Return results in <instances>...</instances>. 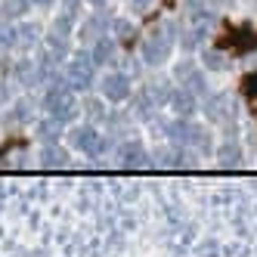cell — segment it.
I'll use <instances>...</instances> for the list:
<instances>
[{
  "instance_id": "44dd1931",
  "label": "cell",
  "mask_w": 257,
  "mask_h": 257,
  "mask_svg": "<svg viewBox=\"0 0 257 257\" xmlns=\"http://www.w3.org/2000/svg\"><path fill=\"white\" fill-rule=\"evenodd\" d=\"M226 65H229V59L223 56V53H217V50H208V53H205V68L220 71V68H226Z\"/></svg>"
},
{
  "instance_id": "30bf717a",
  "label": "cell",
  "mask_w": 257,
  "mask_h": 257,
  "mask_svg": "<svg viewBox=\"0 0 257 257\" xmlns=\"http://www.w3.org/2000/svg\"><path fill=\"white\" fill-rule=\"evenodd\" d=\"M168 93H171V90L164 87V81L146 84L140 90V108H143V112H149V108H155V105H164V102H168Z\"/></svg>"
},
{
  "instance_id": "f1b7e54d",
  "label": "cell",
  "mask_w": 257,
  "mask_h": 257,
  "mask_svg": "<svg viewBox=\"0 0 257 257\" xmlns=\"http://www.w3.org/2000/svg\"><path fill=\"white\" fill-rule=\"evenodd\" d=\"M87 4H93V7H99V4H102V0H87Z\"/></svg>"
},
{
  "instance_id": "484cf974",
  "label": "cell",
  "mask_w": 257,
  "mask_h": 257,
  "mask_svg": "<svg viewBox=\"0 0 257 257\" xmlns=\"http://www.w3.org/2000/svg\"><path fill=\"white\" fill-rule=\"evenodd\" d=\"M31 7H41V10H50V7H56V0H31Z\"/></svg>"
},
{
  "instance_id": "ba28073f",
  "label": "cell",
  "mask_w": 257,
  "mask_h": 257,
  "mask_svg": "<svg viewBox=\"0 0 257 257\" xmlns=\"http://www.w3.org/2000/svg\"><path fill=\"white\" fill-rule=\"evenodd\" d=\"M164 105H171V112L177 118H192L195 108H198V96L189 93L186 87H174L171 93H168V102H164Z\"/></svg>"
},
{
  "instance_id": "83f0119b",
  "label": "cell",
  "mask_w": 257,
  "mask_h": 257,
  "mask_svg": "<svg viewBox=\"0 0 257 257\" xmlns=\"http://www.w3.org/2000/svg\"><path fill=\"white\" fill-rule=\"evenodd\" d=\"M214 7H229V4H235V0H211Z\"/></svg>"
},
{
  "instance_id": "2e32d148",
  "label": "cell",
  "mask_w": 257,
  "mask_h": 257,
  "mask_svg": "<svg viewBox=\"0 0 257 257\" xmlns=\"http://www.w3.org/2000/svg\"><path fill=\"white\" fill-rule=\"evenodd\" d=\"M28 10H31V0H4V4H0V19L16 22V19H22Z\"/></svg>"
},
{
  "instance_id": "cb8c5ba5",
  "label": "cell",
  "mask_w": 257,
  "mask_h": 257,
  "mask_svg": "<svg viewBox=\"0 0 257 257\" xmlns=\"http://www.w3.org/2000/svg\"><path fill=\"white\" fill-rule=\"evenodd\" d=\"M10 47H13V28L0 25V50H10Z\"/></svg>"
},
{
  "instance_id": "3957f363",
  "label": "cell",
  "mask_w": 257,
  "mask_h": 257,
  "mask_svg": "<svg viewBox=\"0 0 257 257\" xmlns=\"http://www.w3.org/2000/svg\"><path fill=\"white\" fill-rule=\"evenodd\" d=\"M174 50V28H152L140 44V56L146 65H161L171 59Z\"/></svg>"
},
{
  "instance_id": "8fae6325",
  "label": "cell",
  "mask_w": 257,
  "mask_h": 257,
  "mask_svg": "<svg viewBox=\"0 0 257 257\" xmlns=\"http://www.w3.org/2000/svg\"><path fill=\"white\" fill-rule=\"evenodd\" d=\"M34 44H41V28H38V25L22 22V25H16V28H13V47H16V50L28 53Z\"/></svg>"
},
{
  "instance_id": "277c9868",
  "label": "cell",
  "mask_w": 257,
  "mask_h": 257,
  "mask_svg": "<svg viewBox=\"0 0 257 257\" xmlns=\"http://www.w3.org/2000/svg\"><path fill=\"white\" fill-rule=\"evenodd\" d=\"M65 81H68V87L75 90V93H84V90L93 87V81H96L93 56H90V53H75V56L68 59V65H65Z\"/></svg>"
},
{
  "instance_id": "ffe728a7",
  "label": "cell",
  "mask_w": 257,
  "mask_h": 257,
  "mask_svg": "<svg viewBox=\"0 0 257 257\" xmlns=\"http://www.w3.org/2000/svg\"><path fill=\"white\" fill-rule=\"evenodd\" d=\"M208 118H211V121L229 118V99H226V96H211V99H208Z\"/></svg>"
},
{
  "instance_id": "ac0fdd59",
  "label": "cell",
  "mask_w": 257,
  "mask_h": 257,
  "mask_svg": "<svg viewBox=\"0 0 257 257\" xmlns=\"http://www.w3.org/2000/svg\"><path fill=\"white\" fill-rule=\"evenodd\" d=\"M59 134H62V124L56 118H50V115H47V121L38 124V137L44 140V146H53V143L59 140Z\"/></svg>"
},
{
  "instance_id": "8992f818",
  "label": "cell",
  "mask_w": 257,
  "mask_h": 257,
  "mask_svg": "<svg viewBox=\"0 0 257 257\" xmlns=\"http://www.w3.org/2000/svg\"><path fill=\"white\" fill-rule=\"evenodd\" d=\"M174 78H177L180 87H186L189 93H195V96H208V81H205V75L195 68V59H183V62H177V65H174Z\"/></svg>"
},
{
  "instance_id": "9c48e42d",
  "label": "cell",
  "mask_w": 257,
  "mask_h": 257,
  "mask_svg": "<svg viewBox=\"0 0 257 257\" xmlns=\"http://www.w3.org/2000/svg\"><path fill=\"white\" fill-rule=\"evenodd\" d=\"M115 155H118L121 168H143L146 158H149V155H146V146L140 140H124V143H118Z\"/></svg>"
},
{
  "instance_id": "d6986e66",
  "label": "cell",
  "mask_w": 257,
  "mask_h": 257,
  "mask_svg": "<svg viewBox=\"0 0 257 257\" xmlns=\"http://www.w3.org/2000/svg\"><path fill=\"white\" fill-rule=\"evenodd\" d=\"M47 47H50V53L53 56H68V50H71V41H68V34H59V31H53L50 28V34H47Z\"/></svg>"
},
{
  "instance_id": "d4e9b609",
  "label": "cell",
  "mask_w": 257,
  "mask_h": 257,
  "mask_svg": "<svg viewBox=\"0 0 257 257\" xmlns=\"http://www.w3.org/2000/svg\"><path fill=\"white\" fill-rule=\"evenodd\" d=\"M245 93H248V96H257V71L245 78Z\"/></svg>"
},
{
  "instance_id": "5b68a950",
  "label": "cell",
  "mask_w": 257,
  "mask_h": 257,
  "mask_svg": "<svg viewBox=\"0 0 257 257\" xmlns=\"http://www.w3.org/2000/svg\"><path fill=\"white\" fill-rule=\"evenodd\" d=\"M71 146H75L78 152L90 155V158H99L108 149V140H105V134L96 131L93 124H78L75 131H71Z\"/></svg>"
},
{
  "instance_id": "e0dca14e",
  "label": "cell",
  "mask_w": 257,
  "mask_h": 257,
  "mask_svg": "<svg viewBox=\"0 0 257 257\" xmlns=\"http://www.w3.org/2000/svg\"><path fill=\"white\" fill-rule=\"evenodd\" d=\"M41 161H44V168H65V161H68V152L62 149V146H44V152H41Z\"/></svg>"
},
{
  "instance_id": "9a60e30c",
  "label": "cell",
  "mask_w": 257,
  "mask_h": 257,
  "mask_svg": "<svg viewBox=\"0 0 257 257\" xmlns=\"http://www.w3.org/2000/svg\"><path fill=\"white\" fill-rule=\"evenodd\" d=\"M90 56H93L96 65L115 62V41H112V38H99V41H93V50H90Z\"/></svg>"
},
{
  "instance_id": "6da1fadb",
  "label": "cell",
  "mask_w": 257,
  "mask_h": 257,
  "mask_svg": "<svg viewBox=\"0 0 257 257\" xmlns=\"http://www.w3.org/2000/svg\"><path fill=\"white\" fill-rule=\"evenodd\" d=\"M44 108H47V115L56 118L59 124H68L71 118L81 112V105L75 99V90L68 87L65 75H59L56 81L47 84V90H44Z\"/></svg>"
},
{
  "instance_id": "52a82bcc",
  "label": "cell",
  "mask_w": 257,
  "mask_h": 257,
  "mask_svg": "<svg viewBox=\"0 0 257 257\" xmlns=\"http://www.w3.org/2000/svg\"><path fill=\"white\" fill-rule=\"evenodd\" d=\"M99 90H102V96L108 102H124V99H131V93H134L131 78H127L124 71H108V75L99 81Z\"/></svg>"
},
{
  "instance_id": "7402d4cb",
  "label": "cell",
  "mask_w": 257,
  "mask_h": 257,
  "mask_svg": "<svg viewBox=\"0 0 257 257\" xmlns=\"http://www.w3.org/2000/svg\"><path fill=\"white\" fill-rule=\"evenodd\" d=\"M87 115H90V121H102V118H108V112H105V105L102 102H96V99H90L87 105Z\"/></svg>"
},
{
  "instance_id": "5bb4252c",
  "label": "cell",
  "mask_w": 257,
  "mask_h": 257,
  "mask_svg": "<svg viewBox=\"0 0 257 257\" xmlns=\"http://www.w3.org/2000/svg\"><path fill=\"white\" fill-rule=\"evenodd\" d=\"M13 78H16V84L31 87L34 81H38V65H34L31 59H16V65H13Z\"/></svg>"
},
{
  "instance_id": "603a6c76",
  "label": "cell",
  "mask_w": 257,
  "mask_h": 257,
  "mask_svg": "<svg viewBox=\"0 0 257 257\" xmlns=\"http://www.w3.org/2000/svg\"><path fill=\"white\" fill-rule=\"evenodd\" d=\"M115 31H118V41H134V25L131 22H115Z\"/></svg>"
},
{
  "instance_id": "7c38bea8",
  "label": "cell",
  "mask_w": 257,
  "mask_h": 257,
  "mask_svg": "<svg viewBox=\"0 0 257 257\" xmlns=\"http://www.w3.org/2000/svg\"><path fill=\"white\" fill-rule=\"evenodd\" d=\"M105 31H108V16L93 13V16H87V22L81 25V38L84 41H99V38H105Z\"/></svg>"
},
{
  "instance_id": "7a4b0ae2",
  "label": "cell",
  "mask_w": 257,
  "mask_h": 257,
  "mask_svg": "<svg viewBox=\"0 0 257 257\" xmlns=\"http://www.w3.org/2000/svg\"><path fill=\"white\" fill-rule=\"evenodd\" d=\"M168 137L174 146H180V149H195V152H208L211 149V134L205 131V127L192 124L189 118H177L168 124Z\"/></svg>"
},
{
  "instance_id": "4316f807",
  "label": "cell",
  "mask_w": 257,
  "mask_h": 257,
  "mask_svg": "<svg viewBox=\"0 0 257 257\" xmlns=\"http://www.w3.org/2000/svg\"><path fill=\"white\" fill-rule=\"evenodd\" d=\"M131 4H134L137 10H146V7H149V4H152V0H131Z\"/></svg>"
},
{
  "instance_id": "4fadbf2b",
  "label": "cell",
  "mask_w": 257,
  "mask_h": 257,
  "mask_svg": "<svg viewBox=\"0 0 257 257\" xmlns=\"http://www.w3.org/2000/svg\"><path fill=\"white\" fill-rule=\"evenodd\" d=\"M238 158H242V149H238L235 140H223V143H220V149H217V164H220V168H235Z\"/></svg>"
}]
</instances>
